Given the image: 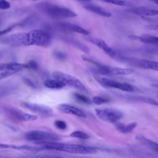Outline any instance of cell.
<instances>
[{"label":"cell","mask_w":158,"mask_h":158,"mask_svg":"<svg viewBox=\"0 0 158 158\" xmlns=\"http://www.w3.org/2000/svg\"><path fill=\"white\" fill-rule=\"evenodd\" d=\"M131 13L142 17H151L158 14V10L150 9L145 7H131L128 10Z\"/></svg>","instance_id":"5bb4252c"},{"label":"cell","mask_w":158,"mask_h":158,"mask_svg":"<svg viewBox=\"0 0 158 158\" xmlns=\"http://www.w3.org/2000/svg\"><path fill=\"white\" fill-rule=\"evenodd\" d=\"M1 148L2 149H18V150H26V151H38L39 149L37 148H35L33 146L22 145V146H17L13 144H1Z\"/></svg>","instance_id":"d6986e66"},{"label":"cell","mask_w":158,"mask_h":158,"mask_svg":"<svg viewBox=\"0 0 158 158\" xmlns=\"http://www.w3.org/2000/svg\"><path fill=\"white\" fill-rule=\"evenodd\" d=\"M51 36L50 34L43 30H33L27 33H23L22 46L36 45L46 47L50 45Z\"/></svg>","instance_id":"7a4b0ae2"},{"label":"cell","mask_w":158,"mask_h":158,"mask_svg":"<svg viewBox=\"0 0 158 158\" xmlns=\"http://www.w3.org/2000/svg\"><path fill=\"white\" fill-rule=\"evenodd\" d=\"M4 111L14 118H15L20 121H34L38 118V116L36 115L27 114L20 110L17 109L16 108H12L10 107H6L4 108Z\"/></svg>","instance_id":"30bf717a"},{"label":"cell","mask_w":158,"mask_h":158,"mask_svg":"<svg viewBox=\"0 0 158 158\" xmlns=\"http://www.w3.org/2000/svg\"><path fill=\"white\" fill-rule=\"evenodd\" d=\"M136 125V122H132L127 125H124L122 123H117L115 126L117 129L121 133H128L132 131L135 128Z\"/></svg>","instance_id":"44dd1931"},{"label":"cell","mask_w":158,"mask_h":158,"mask_svg":"<svg viewBox=\"0 0 158 158\" xmlns=\"http://www.w3.org/2000/svg\"><path fill=\"white\" fill-rule=\"evenodd\" d=\"M152 86H154V87H157V88H158V83H154V84H152Z\"/></svg>","instance_id":"74e56055"},{"label":"cell","mask_w":158,"mask_h":158,"mask_svg":"<svg viewBox=\"0 0 158 158\" xmlns=\"http://www.w3.org/2000/svg\"><path fill=\"white\" fill-rule=\"evenodd\" d=\"M52 75L54 78L60 80V81L64 83L65 86L67 85L80 91L88 92L85 86L83 83L75 77L60 71L53 72Z\"/></svg>","instance_id":"277c9868"},{"label":"cell","mask_w":158,"mask_h":158,"mask_svg":"<svg viewBox=\"0 0 158 158\" xmlns=\"http://www.w3.org/2000/svg\"><path fill=\"white\" fill-rule=\"evenodd\" d=\"M44 85L46 87L51 89H60L65 86V85L64 83L55 78L53 80H45L44 81Z\"/></svg>","instance_id":"ffe728a7"},{"label":"cell","mask_w":158,"mask_h":158,"mask_svg":"<svg viewBox=\"0 0 158 158\" xmlns=\"http://www.w3.org/2000/svg\"><path fill=\"white\" fill-rule=\"evenodd\" d=\"M36 143H39L43 148L47 149L59 151L72 154H92L98 152L96 148L80 144L60 143L54 141H43L37 142Z\"/></svg>","instance_id":"6da1fadb"},{"label":"cell","mask_w":158,"mask_h":158,"mask_svg":"<svg viewBox=\"0 0 158 158\" xmlns=\"http://www.w3.org/2000/svg\"><path fill=\"white\" fill-rule=\"evenodd\" d=\"M15 73H16L15 72H12V71H7V70L1 71L0 78L1 79H3L4 78H7L8 77H10V76L15 74Z\"/></svg>","instance_id":"4dcf8cb0"},{"label":"cell","mask_w":158,"mask_h":158,"mask_svg":"<svg viewBox=\"0 0 158 158\" xmlns=\"http://www.w3.org/2000/svg\"><path fill=\"white\" fill-rule=\"evenodd\" d=\"M119 59H121L124 62H128L136 67H139L145 69L158 71V61L143 59H133L125 57H121L119 58Z\"/></svg>","instance_id":"52a82bcc"},{"label":"cell","mask_w":158,"mask_h":158,"mask_svg":"<svg viewBox=\"0 0 158 158\" xmlns=\"http://www.w3.org/2000/svg\"><path fill=\"white\" fill-rule=\"evenodd\" d=\"M150 1H151L153 2L154 3H155V4H156L158 5V0H150Z\"/></svg>","instance_id":"8d00e7d4"},{"label":"cell","mask_w":158,"mask_h":158,"mask_svg":"<svg viewBox=\"0 0 158 158\" xmlns=\"http://www.w3.org/2000/svg\"><path fill=\"white\" fill-rule=\"evenodd\" d=\"M147 28L150 30H157L158 31V24H152V25H149L147 26Z\"/></svg>","instance_id":"d590c367"},{"label":"cell","mask_w":158,"mask_h":158,"mask_svg":"<svg viewBox=\"0 0 158 158\" xmlns=\"http://www.w3.org/2000/svg\"><path fill=\"white\" fill-rule=\"evenodd\" d=\"M70 136L72 137L81 139H86L89 138V136L86 133H85L83 131H75L72 132L70 135Z\"/></svg>","instance_id":"484cf974"},{"label":"cell","mask_w":158,"mask_h":158,"mask_svg":"<svg viewBox=\"0 0 158 158\" xmlns=\"http://www.w3.org/2000/svg\"><path fill=\"white\" fill-rule=\"evenodd\" d=\"M69 41V43L72 44V45L75 46V47L78 48V49H81V51L86 52V53H88L89 52V49L85 46V45H83L82 43H81L80 42H78L77 41H75L74 40H70V39H68L67 40Z\"/></svg>","instance_id":"cb8c5ba5"},{"label":"cell","mask_w":158,"mask_h":158,"mask_svg":"<svg viewBox=\"0 0 158 158\" xmlns=\"http://www.w3.org/2000/svg\"><path fill=\"white\" fill-rule=\"evenodd\" d=\"M27 69H30L31 70H36L38 68V64L35 60H30L27 64Z\"/></svg>","instance_id":"d6a6232c"},{"label":"cell","mask_w":158,"mask_h":158,"mask_svg":"<svg viewBox=\"0 0 158 158\" xmlns=\"http://www.w3.org/2000/svg\"><path fill=\"white\" fill-rule=\"evenodd\" d=\"M23 81H24V82H25L27 85H28L29 86H31V87H33V88H35V84H34L30 79L27 78H23Z\"/></svg>","instance_id":"e575fe53"},{"label":"cell","mask_w":158,"mask_h":158,"mask_svg":"<svg viewBox=\"0 0 158 158\" xmlns=\"http://www.w3.org/2000/svg\"><path fill=\"white\" fill-rule=\"evenodd\" d=\"M54 55L59 60H64L67 58L66 54L60 51H55L54 52Z\"/></svg>","instance_id":"f546056e"},{"label":"cell","mask_w":158,"mask_h":158,"mask_svg":"<svg viewBox=\"0 0 158 158\" xmlns=\"http://www.w3.org/2000/svg\"><path fill=\"white\" fill-rule=\"evenodd\" d=\"M74 98L78 100V101H80L81 102L85 103V104H90L92 102V100H91L89 98H88V97H86L85 95L81 94H78V93H75L73 94Z\"/></svg>","instance_id":"d4e9b609"},{"label":"cell","mask_w":158,"mask_h":158,"mask_svg":"<svg viewBox=\"0 0 158 158\" xmlns=\"http://www.w3.org/2000/svg\"><path fill=\"white\" fill-rule=\"evenodd\" d=\"M157 97H158V95H157Z\"/></svg>","instance_id":"ab89813d"},{"label":"cell","mask_w":158,"mask_h":158,"mask_svg":"<svg viewBox=\"0 0 158 158\" xmlns=\"http://www.w3.org/2000/svg\"><path fill=\"white\" fill-rule=\"evenodd\" d=\"M11 5L9 2L6 0H1L0 1V9L2 10L8 9L10 7Z\"/></svg>","instance_id":"1f68e13d"},{"label":"cell","mask_w":158,"mask_h":158,"mask_svg":"<svg viewBox=\"0 0 158 158\" xmlns=\"http://www.w3.org/2000/svg\"><path fill=\"white\" fill-rule=\"evenodd\" d=\"M83 7L89 11L93 13L96 14L98 15H99L101 16L102 17H109L111 16V14L107 11L106 9H103L102 7L97 6V5H94V4H85L83 6Z\"/></svg>","instance_id":"e0dca14e"},{"label":"cell","mask_w":158,"mask_h":158,"mask_svg":"<svg viewBox=\"0 0 158 158\" xmlns=\"http://www.w3.org/2000/svg\"><path fill=\"white\" fill-rule=\"evenodd\" d=\"M58 108L60 110L67 114H72L79 117H83V118H85L86 117V114L82 110L69 104H66V103L60 104L58 106Z\"/></svg>","instance_id":"4fadbf2b"},{"label":"cell","mask_w":158,"mask_h":158,"mask_svg":"<svg viewBox=\"0 0 158 158\" xmlns=\"http://www.w3.org/2000/svg\"><path fill=\"white\" fill-rule=\"evenodd\" d=\"M109 101V99H107L106 98H104L103 97H101V96H94L92 99V102L94 104H98V105L104 104V103L108 102Z\"/></svg>","instance_id":"83f0119b"},{"label":"cell","mask_w":158,"mask_h":158,"mask_svg":"<svg viewBox=\"0 0 158 158\" xmlns=\"http://www.w3.org/2000/svg\"><path fill=\"white\" fill-rule=\"evenodd\" d=\"M96 70L98 73L105 75H126L132 73L134 70L131 68L112 67L98 64Z\"/></svg>","instance_id":"8992f818"},{"label":"cell","mask_w":158,"mask_h":158,"mask_svg":"<svg viewBox=\"0 0 158 158\" xmlns=\"http://www.w3.org/2000/svg\"><path fill=\"white\" fill-rule=\"evenodd\" d=\"M86 39L89 42L99 48L108 56L112 57H115L117 56L115 51L110 46H109L104 40L92 36H88L86 38Z\"/></svg>","instance_id":"7c38bea8"},{"label":"cell","mask_w":158,"mask_h":158,"mask_svg":"<svg viewBox=\"0 0 158 158\" xmlns=\"http://www.w3.org/2000/svg\"><path fill=\"white\" fill-rule=\"evenodd\" d=\"M20 105L33 113L39 114L42 116L49 117L53 115V111L51 108L42 104L32 103L29 102H22Z\"/></svg>","instance_id":"9c48e42d"},{"label":"cell","mask_w":158,"mask_h":158,"mask_svg":"<svg viewBox=\"0 0 158 158\" xmlns=\"http://www.w3.org/2000/svg\"><path fill=\"white\" fill-rule=\"evenodd\" d=\"M27 140L37 142L43 141H55L59 139V136L56 134L41 131V130H31L25 133L24 135Z\"/></svg>","instance_id":"5b68a950"},{"label":"cell","mask_w":158,"mask_h":158,"mask_svg":"<svg viewBox=\"0 0 158 158\" xmlns=\"http://www.w3.org/2000/svg\"><path fill=\"white\" fill-rule=\"evenodd\" d=\"M58 26L62 29L73 31V32H76L82 35H88L89 34V32L88 30L76 24H73V23H67V22H62V23H58Z\"/></svg>","instance_id":"9a60e30c"},{"label":"cell","mask_w":158,"mask_h":158,"mask_svg":"<svg viewBox=\"0 0 158 158\" xmlns=\"http://www.w3.org/2000/svg\"><path fill=\"white\" fill-rule=\"evenodd\" d=\"M128 98L133 100L135 101H138V102H145L148 103L151 105L154 106H157L158 102L155 99L149 98V97H146V96H128Z\"/></svg>","instance_id":"7402d4cb"},{"label":"cell","mask_w":158,"mask_h":158,"mask_svg":"<svg viewBox=\"0 0 158 158\" xmlns=\"http://www.w3.org/2000/svg\"><path fill=\"white\" fill-rule=\"evenodd\" d=\"M104 2H106L107 3H110L112 4H115L117 6H129V2L125 0H101Z\"/></svg>","instance_id":"4316f807"},{"label":"cell","mask_w":158,"mask_h":158,"mask_svg":"<svg viewBox=\"0 0 158 158\" xmlns=\"http://www.w3.org/2000/svg\"><path fill=\"white\" fill-rule=\"evenodd\" d=\"M136 38L139 41L144 43L158 44V37L157 36L151 35H143L141 36H137Z\"/></svg>","instance_id":"603a6c76"},{"label":"cell","mask_w":158,"mask_h":158,"mask_svg":"<svg viewBox=\"0 0 158 158\" xmlns=\"http://www.w3.org/2000/svg\"><path fill=\"white\" fill-rule=\"evenodd\" d=\"M38 7L44 14L52 18H70L77 15L71 9L54 4L44 2L39 4Z\"/></svg>","instance_id":"3957f363"},{"label":"cell","mask_w":158,"mask_h":158,"mask_svg":"<svg viewBox=\"0 0 158 158\" xmlns=\"http://www.w3.org/2000/svg\"><path fill=\"white\" fill-rule=\"evenodd\" d=\"M55 126L60 130H65L67 128V124L64 121L60 120H56L54 122Z\"/></svg>","instance_id":"f1b7e54d"},{"label":"cell","mask_w":158,"mask_h":158,"mask_svg":"<svg viewBox=\"0 0 158 158\" xmlns=\"http://www.w3.org/2000/svg\"><path fill=\"white\" fill-rule=\"evenodd\" d=\"M78 1H90L91 0H78Z\"/></svg>","instance_id":"f35d334b"},{"label":"cell","mask_w":158,"mask_h":158,"mask_svg":"<svg viewBox=\"0 0 158 158\" xmlns=\"http://www.w3.org/2000/svg\"><path fill=\"white\" fill-rule=\"evenodd\" d=\"M95 112L96 115L102 120L114 123L119 120L123 114L121 112L112 109H96Z\"/></svg>","instance_id":"ba28073f"},{"label":"cell","mask_w":158,"mask_h":158,"mask_svg":"<svg viewBox=\"0 0 158 158\" xmlns=\"http://www.w3.org/2000/svg\"><path fill=\"white\" fill-rule=\"evenodd\" d=\"M23 69H27L26 64H22L18 62H9L1 64L0 65L1 71L7 70L17 72L23 70Z\"/></svg>","instance_id":"2e32d148"},{"label":"cell","mask_w":158,"mask_h":158,"mask_svg":"<svg viewBox=\"0 0 158 158\" xmlns=\"http://www.w3.org/2000/svg\"><path fill=\"white\" fill-rule=\"evenodd\" d=\"M136 138L143 145L148 147L149 148L152 149L153 151L158 153V143H156L150 139H148L141 135H138L136 137Z\"/></svg>","instance_id":"ac0fdd59"},{"label":"cell","mask_w":158,"mask_h":158,"mask_svg":"<svg viewBox=\"0 0 158 158\" xmlns=\"http://www.w3.org/2000/svg\"><path fill=\"white\" fill-rule=\"evenodd\" d=\"M15 27V25H12V26H10V27H7V28H6V29H4V30H2L1 31V36H2V35H6V34H7L9 32H10L13 28H14V27Z\"/></svg>","instance_id":"836d02e7"},{"label":"cell","mask_w":158,"mask_h":158,"mask_svg":"<svg viewBox=\"0 0 158 158\" xmlns=\"http://www.w3.org/2000/svg\"><path fill=\"white\" fill-rule=\"evenodd\" d=\"M99 80L101 84L107 87L117 88L125 92H132L134 91L133 86L127 83H121L106 78H101Z\"/></svg>","instance_id":"8fae6325"}]
</instances>
